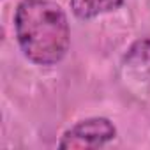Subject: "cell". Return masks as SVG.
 <instances>
[{
	"label": "cell",
	"instance_id": "obj_2",
	"mask_svg": "<svg viewBox=\"0 0 150 150\" xmlns=\"http://www.w3.org/2000/svg\"><path fill=\"white\" fill-rule=\"evenodd\" d=\"M117 138V127L106 117H90L78 120L71 125L60 138L58 148L74 150V148H99Z\"/></svg>",
	"mask_w": 150,
	"mask_h": 150
},
{
	"label": "cell",
	"instance_id": "obj_1",
	"mask_svg": "<svg viewBox=\"0 0 150 150\" xmlns=\"http://www.w3.org/2000/svg\"><path fill=\"white\" fill-rule=\"evenodd\" d=\"M14 34L23 57L34 65H57L71 48L67 14L53 0H20Z\"/></svg>",
	"mask_w": 150,
	"mask_h": 150
},
{
	"label": "cell",
	"instance_id": "obj_3",
	"mask_svg": "<svg viewBox=\"0 0 150 150\" xmlns=\"http://www.w3.org/2000/svg\"><path fill=\"white\" fill-rule=\"evenodd\" d=\"M124 4L125 0H69L72 14L83 21L94 20L108 13H115Z\"/></svg>",
	"mask_w": 150,
	"mask_h": 150
}]
</instances>
